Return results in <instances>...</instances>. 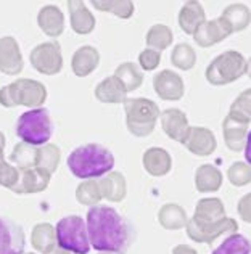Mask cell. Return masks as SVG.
<instances>
[{
  "instance_id": "obj_1",
  "label": "cell",
  "mask_w": 251,
  "mask_h": 254,
  "mask_svg": "<svg viewBox=\"0 0 251 254\" xmlns=\"http://www.w3.org/2000/svg\"><path fill=\"white\" fill-rule=\"evenodd\" d=\"M87 235L94 250L126 254L134 242V229L116 209L110 206H92L87 212Z\"/></svg>"
},
{
  "instance_id": "obj_2",
  "label": "cell",
  "mask_w": 251,
  "mask_h": 254,
  "mask_svg": "<svg viewBox=\"0 0 251 254\" xmlns=\"http://www.w3.org/2000/svg\"><path fill=\"white\" fill-rule=\"evenodd\" d=\"M115 156L107 146L100 143H87L77 146L68 156V168L77 179H97L111 172Z\"/></svg>"
},
{
  "instance_id": "obj_3",
  "label": "cell",
  "mask_w": 251,
  "mask_h": 254,
  "mask_svg": "<svg viewBox=\"0 0 251 254\" xmlns=\"http://www.w3.org/2000/svg\"><path fill=\"white\" fill-rule=\"evenodd\" d=\"M47 100L45 85L34 79H16L15 82L0 89V105L5 108L15 106H28V108H41Z\"/></svg>"
},
{
  "instance_id": "obj_4",
  "label": "cell",
  "mask_w": 251,
  "mask_h": 254,
  "mask_svg": "<svg viewBox=\"0 0 251 254\" xmlns=\"http://www.w3.org/2000/svg\"><path fill=\"white\" fill-rule=\"evenodd\" d=\"M54 133V123L45 108H34L23 113L16 121V135L24 143L37 146L49 143Z\"/></svg>"
},
{
  "instance_id": "obj_5",
  "label": "cell",
  "mask_w": 251,
  "mask_h": 254,
  "mask_svg": "<svg viewBox=\"0 0 251 254\" xmlns=\"http://www.w3.org/2000/svg\"><path fill=\"white\" fill-rule=\"evenodd\" d=\"M126 124L127 130L135 137H147L155 129L160 108L148 98H126Z\"/></svg>"
},
{
  "instance_id": "obj_6",
  "label": "cell",
  "mask_w": 251,
  "mask_h": 254,
  "mask_svg": "<svg viewBox=\"0 0 251 254\" xmlns=\"http://www.w3.org/2000/svg\"><path fill=\"white\" fill-rule=\"evenodd\" d=\"M250 64L240 52L227 50L214 58L206 68V81L213 85H227L245 76Z\"/></svg>"
},
{
  "instance_id": "obj_7",
  "label": "cell",
  "mask_w": 251,
  "mask_h": 254,
  "mask_svg": "<svg viewBox=\"0 0 251 254\" xmlns=\"http://www.w3.org/2000/svg\"><path fill=\"white\" fill-rule=\"evenodd\" d=\"M57 245L72 254H87L90 251L87 225L79 216H68L58 220L55 227Z\"/></svg>"
},
{
  "instance_id": "obj_8",
  "label": "cell",
  "mask_w": 251,
  "mask_h": 254,
  "mask_svg": "<svg viewBox=\"0 0 251 254\" xmlns=\"http://www.w3.org/2000/svg\"><path fill=\"white\" fill-rule=\"evenodd\" d=\"M31 64L34 69L45 76H55L63 68L62 47L55 42H44L34 47L29 55Z\"/></svg>"
},
{
  "instance_id": "obj_9",
  "label": "cell",
  "mask_w": 251,
  "mask_h": 254,
  "mask_svg": "<svg viewBox=\"0 0 251 254\" xmlns=\"http://www.w3.org/2000/svg\"><path fill=\"white\" fill-rule=\"evenodd\" d=\"M187 235L196 243H213L224 233H235L239 230V224L232 217H224L221 222L208 227H198L193 220H187L186 224Z\"/></svg>"
},
{
  "instance_id": "obj_10",
  "label": "cell",
  "mask_w": 251,
  "mask_h": 254,
  "mask_svg": "<svg viewBox=\"0 0 251 254\" xmlns=\"http://www.w3.org/2000/svg\"><path fill=\"white\" fill-rule=\"evenodd\" d=\"M26 235L21 225L0 217V254H23Z\"/></svg>"
},
{
  "instance_id": "obj_11",
  "label": "cell",
  "mask_w": 251,
  "mask_h": 254,
  "mask_svg": "<svg viewBox=\"0 0 251 254\" xmlns=\"http://www.w3.org/2000/svg\"><path fill=\"white\" fill-rule=\"evenodd\" d=\"M23 55L15 37H0V72L6 76H18L23 71Z\"/></svg>"
},
{
  "instance_id": "obj_12",
  "label": "cell",
  "mask_w": 251,
  "mask_h": 254,
  "mask_svg": "<svg viewBox=\"0 0 251 254\" xmlns=\"http://www.w3.org/2000/svg\"><path fill=\"white\" fill-rule=\"evenodd\" d=\"M153 89L158 93V97L166 102H177L186 93V85L179 74L164 69L153 77Z\"/></svg>"
},
{
  "instance_id": "obj_13",
  "label": "cell",
  "mask_w": 251,
  "mask_h": 254,
  "mask_svg": "<svg viewBox=\"0 0 251 254\" xmlns=\"http://www.w3.org/2000/svg\"><path fill=\"white\" fill-rule=\"evenodd\" d=\"M184 145L196 156H209L211 153H214L217 142L213 130L206 127H190Z\"/></svg>"
},
{
  "instance_id": "obj_14",
  "label": "cell",
  "mask_w": 251,
  "mask_h": 254,
  "mask_svg": "<svg viewBox=\"0 0 251 254\" xmlns=\"http://www.w3.org/2000/svg\"><path fill=\"white\" fill-rule=\"evenodd\" d=\"M226 217V208L219 198H203L198 201L191 220L198 227L214 225Z\"/></svg>"
},
{
  "instance_id": "obj_15",
  "label": "cell",
  "mask_w": 251,
  "mask_h": 254,
  "mask_svg": "<svg viewBox=\"0 0 251 254\" xmlns=\"http://www.w3.org/2000/svg\"><path fill=\"white\" fill-rule=\"evenodd\" d=\"M160 116H161L163 130L166 132V135L169 138L176 140V142L184 143V140H186L188 129H190L186 113L177 108H169L160 113Z\"/></svg>"
},
{
  "instance_id": "obj_16",
  "label": "cell",
  "mask_w": 251,
  "mask_h": 254,
  "mask_svg": "<svg viewBox=\"0 0 251 254\" xmlns=\"http://www.w3.org/2000/svg\"><path fill=\"white\" fill-rule=\"evenodd\" d=\"M19 182L16 187L13 189V193H18V195H24V193H39L44 191L50 184V176L47 171L39 169V168H32V169H24L19 171Z\"/></svg>"
},
{
  "instance_id": "obj_17",
  "label": "cell",
  "mask_w": 251,
  "mask_h": 254,
  "mask_svg": "<svg viewBox=\"0 0 251 254\" xmlns=\"http://www.w3.org/2000/svg\"><path fill=\"white\" fill-rule=\"evenodd\" d=\"M68 8L71 18V28L76 34L87 36L95 29V18L84 2H81V0H69Z\"/></svg>"
},
{
  "instance_id": "obj_18",
  "label": "cell",
  "mask_w": 251,
  "mask_h": 254,
  "mask_svg": "<svg viewBox=\"0 0 251 254\" xmlns=\"http://www.w3.org/2000/svg\"><path fill=\"white\" fill-rule=\"evenodd\" d=\"M98 63H100V53H98V50L95 47L84 45L81 49H77L74 55H72L71 68L76 76L85 77L97 69Z\"/></svg>"
},
{
  "instance_id": "obj_19",
  "label": "cell",
  "mask_w": 251,
  "mask_h": 254,
  "mask_svg": "<svg viewBox=\"0 0 251 254\" xmlns=\"http://www.w3.org/2000/svg\"><path fill=\"white\" fill-rule=\"evenodd\" d=\"M230 32L227 28L224 26V23L219 18L217 19H211V21H204L200 28L193 32V39L195 42L200 47H211L222 42L224 39L229 37Z\"/></svg>"
},
{
  "instance_id": "obj_20",
  "label": "cell",
  "mask_w": 251,
  "mask_h": 254,
  "mask_svg": "<svg viewBox=\"0 0 251 254\" xmlns=\"http://www.w3.org/2000/svg\"><path fill=\"white\" fill-rule=\"evenodd\" d=\"M142 161H143L145 171L153 177L166 176L171 171V168H173L171 155L164 148H158V146H153V148H148L145 151Z\"/></svg>"
},
{
  "instance_id": "obj_21",
  "label": "cell",
  "mask_w": 251,
  "mask_h": 254,
  "mask_svg": "<svg viewBox=\"0 0 251 254\" xmlns=\"http://www.w3.org/2000/svg\"><path fill=\"white\" fill-rule=\"evenodd\" d=\"M222 132H224V140L229 150L235 153L242 151L245 148L247 137L250 135V124H243L232 119L230 116H226L222 123Z\"/></svg>"
},
{
  "instance_id": "obj_22",
  "label": "cell",
  "mask_w": 251,
  "mask_h": 254,
  "mask_svg": "<svg viewBox=\"0 0 251 254\" xmlns=\"http://www.w3.org/2000/svg\"><path fill=\"white\" fill-rule=\"evenodd\" d=\"M37 24L49 37H58L64 31V16L55 5H47L39 11Z\"/></svg>"
},
{
  "instance_id": "obj_23",
  "label": "cell",
  "mask_w": 251,
  "mask_h": 254,
  "mask_svg": "<svg viewBox=\"0 0 251 254\" xmlns=\"http://www.w3.org/2000/svg\"><path fill=\"white\" fill-rule=\"evenodd\" d=\"M219 19L224 23L230 34L247 29L251 21V13L250 8L242 3H232L229 5L226 10L222 11Z\"/></svg>"
},
{
  "instance_id": "obj_24",
  "label": "cell",
  "mask_w": 251,
  "mask_h": 254,
  "mask_svg": "<svg viewBox=\"0 0 251 254\" xmlns=\"http://www.w3.org/2000/svg\"><path fill=\"white\" fill-rule=\"evenodd\" d=\"M204 21H206V13L200 2H187L179 11V26L186 34L193 36V32Z\"/></svg>"
},
{
  "instance_id": "obj_25",
  "label": "cell",
  "mask_w": 251,
  "mask_h": 254,
  "mask_svg": "<svg viewBox=\"0 0 251 254\" xmlns=\"http://www.w3.org/2000/svg\"><path fill=\"white\" fill-rule=\"evenodd\" d=\"M124 85L120 82V79L110 76L95 87V98L102 103H123L126 100Z\"/></svg>"
},
{
  "instance_id": "obj_26",
  "label": "cell",
  "mask_w": 251,
  "mask_h": 254,
  "mask_svg": "<svg viewBox=\"0 0 251 254\" xmlns=\"http://www.w3.org/2000/svg\"><path fill=\"white\" fill-rule=\"evenodd\" d=\"M100 185L102 196L107 198L108 201L120 203L126 196V179L121 172H108L103 179L98 180Z\"/></svg>"
},
{
  "instance_id": "obj_27",
  "label": "cell",
  "mask_w": 251,
  "mask_h": 254,
  "mask_svg": "<svg viewBox=\"0 0 251 254\" xmlns=\"http://www.w3.org/2000/svg\"><path fill=\"white\" fill-rule=\"evenodd\" d=\"M195 185L200 193L217 191L222 187V172L213 164H201L195 172Z\"/></svg>"
},
{
  "instance_id": "obj_28",
  "label": "cell",
  "mask_w": 251,
  "mask_h": 254,
  "mask_svg": "<svg viewBox=\"0 0 251 254\" xmlns=\"http://www.w3.org/2000/svg\"><path fill=\"white\" fill-rule=\"evenodd\" d=\"M158 220L163 229L166 230H179L184 229L187 224V212L182 206L176 203H168L158 212Z\"/></svg>"
},
{
  "instance_id": "obj_29",
  "label": "cell",
  "mask_w": 251,
  "mask_h": 254,
  "mask_svg": "<svg viewBox=\"0 0 251 254\" xmlns=\"http://www.w3.org/2000/svg\"><path fill=\"white\" fill-rule=\"evenodd\" d=\"M115 77L120 79V82L124 85L126 92L137 90L138 87L143 84V74L140 68H138L135 63H130V62H126L118 66L115 71Z\"/></svg>"
},
{
  "instance_id": "obj_30",
  "label": "cell",
  "mask_w": 251,
  "mask_h": 254,
  "mask_svg": "<svg viewBox=\"0 0 251 254\" xmlns=\"http://www.w3.org/2000/svg\"><path fill=\"white\" fill-rule=\"evenodd\" d=\"M31 245L34 246V250L39 253H47L52 246L57 245L55 238V229L52 224H37L31 233Z\"/></svg>"
},
{
  "instance_id": "obj_31",
  "label": "cell",
  "mask_w": 251,
  "mask_h": 254,
  "mask_svg": "<svg viewBox=\"0 0 251 254\" xmlns=\"http://www.w3.org/2000/svg\"><path fill=\"white\" fill-rule=\"evenodd\" d=\"M62 151L54 143H45L41 148H37V164L36 168L47 171L49 174H54L58 166H60Z\"/></svg>"
},
{
  "instance_id": "obj_32",
  "label": "cell",
  "mask_w": 251,
  "mask_h": 254,
  "mask_svg": "<svg viewBox=\"0 0 251 254\" xmlns=\"http://www.w3.org/2000/svg\"><path fill=\"white\" fill-rule=\"evenodd\" d=\"M10 161L18 166L19 171L32 169L37 164V148L28 143H18L10 155Z\"/></svg>"
},
{
  "instance_id": "obj_33",
  "label": "cell",
  "mask_w": 251,
  "mask_h": 254,
  "mask_svg": "<svg viewBox=\"0 0 251 254\" xmlns=\"http://www.w3.org/2000/svg\"><path fill=\"white\" fill-rule=\"evenodd\" d=\"M173 31L166 24H153L147 32V45L160 53L173 44Z\"/></svg>"
},
{
  "instance_id": "obj_34",
  "label": "cell",
  "mask_w": 251,
  "mask_h": 254,
  "mask_svg": "<svg viewBox=\"0 0 251 254\" xmlns=\"http://www.w3.org/2000/svg\"><path fill=\"white\" fill-rule=\"evenodd\" d=\"M102 190L100 185H98V180L95 179H89L84 180L82 184L77 185L76 189V199L81 204H87V206H97L102 201Z\"/></svg>"
},
{
  "instance_id": "obj_35",
  "label": "cell",
  "mask_w": 251,
  "mask_h": 254,
  "mask_svg": "<svg viewBox=\"0 0 251 254\" xmlns=\"http://www.w3.org/2000/svg\"><path fill=\"white\" fill-rule=\"evenodd\" d=\"M94 6L100 11L113 13L115 16L121 19H129L134 15V3L129 0H95Z\"/></svg>"
},
{
  "instance_id": "obj_36",
  "label": "cell",
  "mask_w": 251,
  "mask_h": 254,
  "mask_svg": "<svg viewBox=\"0 0 251 254\" xmlns=\"http://www.w3.org/2000/svg\"><path fill=\"white\" fill-rule=\"evenodd\" d=\"M171 63L182 71H188L196 63V53L188 44H179L171 53Z\"/></svg>"
},
{
  "instance_id": "obj_37",
  "label": "cell",
  "mask_w": 251,
  "mask_h": 254,
  "mask_svg": "<svg viewBox=\"0 0 251 254\" xmlns=\"http://www.w3.org/2000/svg\"><path fill=\"white\" fill-rule=\"evenodd\" d=\"M250 100H251V90L242 92L239 97L235 98V102L230 106L229 115L232 119L243 124H250L251 121V108H250Z\"/></svg>"
},
{
  "instance_id": "obj_38",
  "label": "cell",
  "mask_w": 251,
  "mask_h": 254,
  "mask_svg": "<svg viewBox=\"0 0 251 254\" xmlns=\"http://www.w3.org/2000/svg\"><path fill=\"white\" fill-rule=\"evenodd\" d=\"M213 254H251L250 240L239 233H234L224 240V243L216 248Z\"/></svg>"
},
{
  "instance_id": "obj_39",
  "label": "cell",
  "mask_w": 251,
  "mask_h": 254,
  "mask_svg": "<svg viewBox=\"0 0 251 254\" xmlns=\"http://www.w3.org/2000/svg\"><path fill=\"white\" fill-rule=\"evenodd\" d=\"M227 177L234 187H245L251 182V169L248 164L237 161L229 168Z\"/></svg>"
},
{
  "instance_id": "obj_40",
  "label": "cell",
  "mask_w": 251,
  "mask_h": 254,
  "mask_svg": "<svg viewBox=\"0 0 251 254\" xmlns=\"http://www.w3.org/2000/svg\"><path fill=\"white\" fill-rule=\"evenodd\" d=\"M19 169L16 166H10L5 159H0V185L13 190L19 182Z\"/></svg>"
},
{
  "instance_id": "obj_41",
  "label": "cell",
  "mask_w": 251,
  "mask_h": 254,
  "mask_svg": "<svg viewBox=\"0 0 251 254\" xmlns=\"http://www.w3.org/2000/svg\"><path fill=\"white\" fill-rule=\"evenodd\" d=\"M161 62V53L156 50L147 49L138 55V63H140L142 69L145 71H153L158 68V64Z\"/></svg>"
},
{
  "instance_id": "obj_42",
  "label": "cell",
  "mask_w": 251,
  "mask_h": 254,
  "mask_svg": "<svg viewBox=\"0 0 251 254\" xmlns=\"http://www.w3.org/2000/svg\"><path fill=\"white\" fill-rule=\"evenodd\" d=\"M250 204H251V195H245L239 203V214L242 220H245V222H251V212H250Z\"/></svg>"
},
{
  "instance_id": "obj_43",
  "label": "cell",
  "mask_w": 251,
  "mask_h": 254,
  "mask_svg": "<svg viewBox=\"0 0 251 254\" xmlns=\"http://www.w3.org/2000/svg\"><path fill=\"white\" fill-rule=\"evenodd\" d=\"M173 254H198L195 248H191L188 245H177L173 250Z\"/></svg>"
},
{
  "instance_id": "obj_44",
  "label": "cell",
  "mask_w": 251,
  "mask_h": 254,
  "mask_svg": "<svg viewBox=\"0 0 251 254\" xmlns=\"http://www.w3.org/2000/svg\"><path fill=\"white\" fill-rule=\"evenodd\" d=\"M44 254H72V253L66 251V250H63V248H60L58 245H55V246H52V248H50L47 253H44Z\"/></svg>"
},
{
  "instance_id": "obj_45",
  "label": "cell",
  "mask_w": 251,
  "mask_h": 254,
  "mask_svg": "<svg viewBox=\"0 0 251 254\" xmlns=\"http://www.w3.org/2000/svg\"><path fill=\"white\" fill-rule=\"evenodd\" d=\"M3 150H5V135L0 132V159H3Z\"/></svg>"
},
{
  "instance_id": "obj_46",
  "label": "cell",
  "mask_w": 251,
  "mask_h": 254,
  "mask_svg": "<svg viewBox=\"0 0 251 254\" xmlns=\"http://www.w3.org/2000/svg\"><path fill=\"white\" fill-rule=\"evenodd\" d=\"M100 254H113V253H100Z\"/></svg>"
},
{
  "instance_id": "obj_47",
  "label": "cell",
  "mask_w": 251,
  "mask_h": 254,
  "mask_svg": "<svg viewBox=\"0 0 251 254\" xmlns=\"http://www.w3.org/2000/svg\"><path fill=\"white\" fill-rule=\"evenodd\" d=\"M26 254H36V253H26Z\"/></svg>"
}]
</instances>
